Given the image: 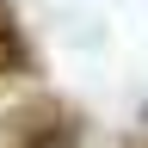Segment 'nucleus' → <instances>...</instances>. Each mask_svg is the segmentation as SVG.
I'll return each mask as SVG.
<instances>
[{
	"mask_svg": "<svg viewBox=\"0 0 148 148\" xmlns=\"http://www.w3.org/2000/svg\"><path fill=\"white\" fill-rule=\"evenodd\" d=\"M0 148H86V117L68 99H31L6 117Z\"/></svg>",
	"mask_w": 148,
	"mask_h": 148,
	"instance_id": "nucleus-1",
	"label": "nucleus"
},
{
	"mask_svg": "<svg viewBox=\"0 0 148 148\" xmlns=\"http://www.w3.org/2000/svg\"><path fill=\"white\" fill-rule=\"evenodd\" d=\"M37 68H43V56H37V43L25 37L18 6L0 0V80H37Z\"/></svg>",
	"mask_w": 148,
	"mask_h": 148,
	"instance_id": "nucleus-2",
	"label": "nucleus"
}]
</instances>
